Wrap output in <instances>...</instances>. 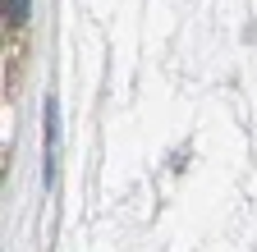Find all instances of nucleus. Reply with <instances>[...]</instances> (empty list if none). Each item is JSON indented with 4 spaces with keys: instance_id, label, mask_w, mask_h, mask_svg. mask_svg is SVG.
<instances>
[{
    "instance_id": "f257e3e1",
    "label": "nucleus",
    "mask_w": 257,
    "mask_h": 252,
    "mask_svg": "<svg viewBox=\"0 0 257 252\" xmlns=\"http://www.w3.org/2000/svg\"><path fill=\"white\" fill-rule=\"evenodd\" d=\"M55 161H60V106L46 101V170H42L46 183L55 179Z\"/></svg>"
},
{
    "instance_id": "f03ea898",
    "label": "nucleus",
    "mask_w": 257,
    "mask_h": 252,
    "mask_svg": "<svg viewBox=\"0 0 257 252\" xmlns=\"http://www.w3.org/2000/svg\"><path fill=\"white\" fill-rule=\"evenodd\" d=\"M28 10H32V0H5V23L10 28H23L28 23Z\"/></svg>"
}]
</instances>
